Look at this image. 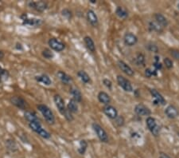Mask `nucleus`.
Segmentation results:
<instances>
[{
  "instance_id": "nucleus-26",
  "label": "nucleus",
  "mask_w": 179,
  "mask_h": 158,
  "mask_svg": "<svg viewBox=\"0 0 179 158\" xmlns=\"http://www.w3.org/2000/svg\"><path fill=\"white\" fill-rule=\"evenodd\" d=\"M24 118L29 122L39 120L38 118V115L34 113V111H30V110H25L24 113Z\"/></svg>"
},
{
  "instance_id": "nucleus-40",
  "label": "nucleus",
  "mask_w": 179,
  "mask_h": 158,
  "mask_svg": "<svg viewBox=\"0 0 179 158\" xmlns=\"http://www.w3.org/2000/svg\"><path fill=\"white\" fill-rule=\"evenodd\" d=\"M15 49L18 51H24V50H25V49H24L23 45L19 42H17L15 44Z\"/></svg>"
},
{
  "instance_id": "nucleus-22",
  "label": "nucleus",
  "mask_w": 179,
  "mask_h": 158,
  "mask_svg": "<svg viewBox=\"0 0 179 158\" xmlns=\"http://www.w3.org/2000/svg\"><path fill=\"white\" fill-rule=\"evenodd\" d=\"M154 19H155L156 23L159 24L162 28L167 27L168 26V20L164 15H162L160 13H156L154 15Z\"/></svg>"
},
{
  "instance_id": "nucleus-31",
  "label": "nucleus",
  "mask_w": 179,
  "mask_h": 158,
  "mask_svg": "<svg viewBox=\"0 0 179 158\" xmlns=\"http://www.w3.org/2000/svg\"><path fill=\"white\" fill-rule=\"evenodd\" d=\"M87 148H88V142L85 140H81L79 142V146L77 148L78 153L80 155H84L85 152H86Z\"/></svg>"
},
{
  "instance_id": "nucleus-45",
  "label": "nucleus",
  "mask_w": 179,
  "mask_h": 158,
  "mask_svg": "<svg viewBox=\"0 0 179 158\" xmlns=\"http://www.w3.org/2000/svg\"><path fill=\"white\" fill-rule=\"evenodd\" d=\"M90 2L91 3H96V0H90Z\"/></svg>"
},
{
  "instance_id": "nucleus-23",
  "label": "nucleus",
  "mask_w": 179,
  "mask_h": 158,
  "mask_svg": "<svg viewBox=\"0 0 179 158\" xmlns=\"http://www.w3.org/2000/svg\"><path fill=\"white\" fill-rule=\"evenodd\" d=\"M67 110L72 113V114H77L79 111V107H78V103L73 98L69 101V103L67 105Z\"/></svg>"
},
{
  "instance_id": "nucleus-15",
  "label": "nucleus",
  "mask_w": 179,
  "mask_h": 158,
  "mask_svg": "<svg viewBox=\"0 0 179 158\" xmlns=\"http://www.w3.org/2000/svg\"><path fill=\"white\" fill-rule=\"evenodd\" d=\"M165 114L167 118H171V119H174L179 116V110L175 105H170L166 108Z\"/></svg>"
},
{
  "instance_id": "nucleus-33",
  "label": "nucleus",
  "mask_w": 179,
  "mask_h": 158,
  "mask_svg": "<svg viewBox=\"0 0 179 158\" xmlns=\"http://www.w3.org/2000/svg\"><path fill=\"white\" fill-rule=\"evenodd\" d=\"M135 62L138 65H143L145 63V56L142 53H139L135 58Z\"/></svg>"
},
{
  "instance_id": "nucleus-4",
  "label": "nucleus",
  "mask_w": 179,
  "mask_h": 158,
  "mask_svg": "<svg viewBox=\"0 0 179 158\" xmlns=\"http://www.w3.org/2000/svg\"><path fill=\"white\" fill-rule=\"evenodd\" d=\"M92 126H93V130L96 133L100 141L103 142V143L108 142V135L100 125L97 124V123H93Z\"/></svg>"
},
{
  "instance_id": "nucleus-37",
  "label": "nucleus",
  "mask_w": 179,
  "mask_h": 158,
  "mask_svg": "<svg viewBox=\"0 0 179 158\" xmlns=\"http://www.w3.org/2000/svg\"><path fill=\"white\" fill-rule=\"evenodd\" d=\"M115 120H116V124L119 127L123 126V125H124V122H125L124 118H123L122 116H118L116 118V119H115Z\"/></svg>"
},
{
  "instance_id": "nucleus-30",
  "label": "nucleus",
  "mask_w": 179,
  "mask_h": 158,
  "mask_svg": "<svg viewBox=\"0 0 179 158\" xmlns=\"http://www.w3.org/2000/svg\"><path fill=\"white\" fill-rule=\"evenodd\" d=\"M42 57L44 58L47 59V60H52L54 58L55 54L53 52L52 50L49 48H45L43 51H42Z\"/></svg>"
},
{
  "instance_id": "nucleus-8",
  "label": "nucleus",
  "mask_w": 179,
  "mask_h": 158,
  "mask_svg": "<svg viewBox=\"0 0 179 158\" xmlns=\"http://www.w3.org/2000/svg\"><path fill=\"white\" fill-rule=\"evenodd\" d=\"M116 80H117L119 86H120L123 90L126 91V92H132V85H131V82H130L128 79H127V78H124L123 76L118 75L117 78H116Z\"/></svg>"
},
{
  "instance_id": "nucleus-42",
  "label": "nucleus",
  "mask_w": 179,
  "mask_h": 158,
  "mask_svg": "<svg viewBox=\"0 0 179 158\" xmlns=\"http://www.w3.org/2000/svg\"><path fill=\"white\" fill-rule=\"evenodd\" d=\"M147 48L150 51H152V52L155 53L158 52V47H157V46H155L154 44H150L147 47Z\"/></svg>"
},
{
  "instance_id": "nucleus-11",
  "label": "nucleus",
  "mask_w": 179,
  "mask_h": 158,
  "mask_svg": "<svg viewBox=\"0 0 179 158\" xmlns=\"http://www.w3.org/2000/svg\"><path fill=\"white\" fill-rule=\"evenodd\" d=\"M103 112L107 118L111 119H116L118 117V111L116 108L111 105H104L103 108Z\"/></svg>"
},
{
  "instance_id": "nucleus-6",
  "label": "nucleus",
  "mask_w": 179,
  "mask_h": 158,
  "mask_svg": "<svg viewBox=\"0 0 179 158\" xmlns=\"http://www.w3.org/2000/svg\"><path fill=\"white\" fill-rule=\"evenodd\" d=\"M10 102L13 105H15V107L21 110H25V111L28 108L27 101H25L23 97H21V96H17V95L12 96L10 98Z\"/></svg>"
},
{
  "instance_id": "nucleus-25",
  "label": "nucleus",
  "mask_w": 179,
  "mask_h": 158,
  "mask_svg": "<svg viewBox=\"0 0 179 158\" xmlns=\"http://www.w3.org/2000/svg\"><path fill=\"white\" fill-rule=\"evenodd\" d=\"M10 76H11L10 72L0 65V83L7 82L10 78Z\"/></svg>"
},
{
  "instance_id": "nucleus-12",
  "label": "nucleus",
  "mask_w": 179,
  "mask_h": 158,
  "mask_svg": "<svg viewBox=\"0 0 179 158\" xmlns=\"http://www.w3.org/2000/svg\"><path fill=\"white\" fill-rule=\"evenodd\" d=\"M150 94H151V96L154 99V104H158V105H166L167 101H166L165 98L163 97V96H162L157 90H155V89H151V90H150Z\"/></svg>"
},
{
  "instance_id": "nucleus-24",
  "label": "nucleus",
  "mask_w": 179,
  "mask_h": 158,
  "mask_svg": "<svg viewBox=\"0 0 179 158\" xmlns=\"http://www.w3.org/2000/svg\"><path fill=\"white\" fill-rule=\"evenodd\" d=\"M77 77L80 78V80L84 83V84H89L91 82V78L88 73L84 70H79L77 72Z\"/></svg>"
},
{
  "instance_id": "nucleus-41",
  "label": "nucleus",
  "mask_w": 179,
  "mask_h": 158,
  "mask_svg": "<svg viewBox=\"0 0 179 158\" xmlns=\"http://www.w3.org/2000/svg\"><path fill=\"white\" fill-rule=\"evenodd\" d=\"M171 54L174 58L179 60V51L178 50H171Z\"/></svg>"
},
{
  "instance_id": "nucleus-29",
  "label": "nucleus",
  "mask_w": 179,
  "mask_h": 158,
  "mask_svg": "<svg viewBox=\"0 0 179 158\" xmlns=\"http://www.w3.org/2000/svg\"><path fill=\"white\" fill-rule=\"evenodd\" d=\"M116 15L120 19H127L128 17V12L123 6H117L116 10Z\"/></svg>"
},
{
  "instance_id": "nucleus-36",
  "label": "nucleus",
  "mask_w": 179,
  "mask_h": 158,
  "mask_svg": "<svg viewBox=\"0 0 179 158\" xmlns=\"http://www.w3.org/2000/svg\"><path fill=\"white\" fill-rule=\"evenodd\" d=\"M163 62H164V65H166V67L168 68V69L173 68V61H172L171 58H165L164 60H163Z\"/></svg>"
},
{
  "instance_id": "nucleus-18",
  "label": "nucleus",
  "mask_w": 179,
  "mask_h": 158,
  "mask_svg": "<svg viewBox=\"0 0 179 158\" xmlns=\"http://www.w3.org/2000/svg\"><path fill=\"white\" fill-rule=\"evenodd\" d=\"M57 78H59V80L65 85H69L73 81V78L70 75H69L68 74H66V72L62 71V70L57 71Z\"/></svg>"
},
{
  "instance_id": "nucleus-21",
  "label": "nucleus",
  "mask_w": 179,
  "mask_h": 158,
  "mask_svg": "<svg viewBox=\"0 0 179 158\" xmlns=\"http://www.w3.org/2000/svg\"><path fill=\"white\" fill-rule=\"evenodd\" d=\"M84 42L86 48L89 50L90 52L94 53L96 51V45L93 38L89 37V36H85L84 38Z\"/></svg>"
},
{
  "instance_id": "nucleus-5",
  "label": "nucleus",
  "mask_w": 179,
  "mask_h": 158,
  "mask_svg": "<svg viewBox=\"0 0 179 158\" xmlns=\"http://www.w3.org/2000/svg\"><path fill=\"white\" fill-rule=\"evenodd\" d=\"M48 45L50 50L55 52H61L66 49V44L56 38H49L48 41Z\"/></svg>"
},
{
  "instance_id": "nucleus-13",
  "label": "nucleus",
  "mask_w": 179,
  "mask_h": 158,
  "mask_svg": "<svg viewBox=\"0 0 179 158\" xmlns=\"http://www.w3.org/2000/svg\"><path fill=\"white\" fill-rule=\"evenodd\" d=\"M123 41L125 45H127V47H133L138 42V38L135 34H132L131 32H127L124 34Z\"/></svg>"
},
{
  "instance_id": "nucleus-43",
  "label": "nucleus",
  "mask_w": 179,
  "mask_h": 158,
  "mask_svg": "<svg viewBox=\"0 0 179 158\" xmlns=\"http://www.w3.org/2000/svg\"><path fill=\"white\" fill-rule=\"evenodd\" d=\"M5 58L4 51H2V50H0V61L3 60V58Z\"/></svg>"
},
{
  "instance_id": "nucleus-19",
  "label": "nucleus",
  "mask_w": 179,
  "mask_h": 158,
  "mask_svg": "<svg viewBox=\"0 0 179 158\" xmlns=\"http://www.w3.org/2000/svg\"><path fill=\"white\" fill-rule=\"evenodd\" d=\"M69 93L73 97V99L75 100L77 103H80L82 101V93L79 89L75 86L70 87Z\"/></svg>"
},
{
  "instance_id": "nucleus-3",
  "label": "nucleus",
  "mask_w": 179,
  "mask_h": 158,
  "mask_svg": "<svg viewBox=\"0 0 179 158\" xmlns=\"http://www.w3.org/2000/svg\"><path fill=\"white\" fill-rule=\"evenodd\" d=\"M37 109L40 112L48 124L54 125L55 124V117L53 111L50 110V108L48 105L45 104H39L37 105Z\"/></svg>"
},
{
  "instance_id": "nucleus-35",
  "label": "nucleus",
  "mask_w": 179,
  "mask_h": 158,
  "mask_svg": "<svg viewBox=\"0 0 179 158\" xmlns=\"http://www.w3.org/2000/svg\"><path fill=\"white\" fill-rule=\"evenodd\" d=\"M67 109V108H66ZM64 117H65V118H66V120L69 121V122H71V121H73L74 120V118L73 116V114L72 113H70L69 111L68 110H66V113H65V114L63 115Z\"/></svg>"
},
{
  "instance_id": "nucleus-47",
  "label": "nucleus",
  "mask_w": 179,
  "mask_h": 158,
  "mask_svg": "<svg viewBox=\"0 0 179 158\" xmlns=\"http://www.w3.org/2000/svg\"><path fill=\"white\" fill-rule=\"evenodd\" d=\"M178 135H179V133H178Z\"/></svg>"
},
{
  "instance_id": "nucleus-17",
  "label": "nucleus",
  "mask_w": 179,
  "mask_h": 158,
  "mask_svg": "<svg viewBox=\"0 0 179 158\" xmlns=\"http://www.w3.org/2000/svg\"><path fill=\"white\" fill-rule=\"evenodd\" d=\"M117 65H118L119 68H120V70H122L124 74H126L127 76H133L134 74H135L134 70H132V68L129 65H127L123 60H119L118 62H117Z\"/></svg>"
},
{
  "instance_id": "nucleus-10",
  "label": "nucleus",
  "mask_w": 179,
  "mask_h": 158,
  "mask_svg": "<svg viewBox=\"0 0 179 158\" xmlns=\"http://www.w3.org/2000/svg\"><path fill=\"white\" fill-rule=\"evenodd\" d=\"M135 113L139 116L141 117H150L151 111L147 106L143 104H138L135 106Z\"/></svg>"
},
{
  "instance_id": "nucleus-14",
  "label": "nucleus",
  "mask_w": 179,
  "mask_h": 158,
  "mask_svg": "<svg viewBox=\"0 0 179 158\" xmlns=\"http://www.w3.org/2000/svg\"><path fill=\"white\" fill-rule=\"evenodd\" d=\"M86 18L88 22L89 23L91 26H93V27H96L99 24V19L97 17L96 14L95 13V11H93V10H89L87 11L86 14Z\"/></svg>"
},
{
  "instance_id": "nucleus-46",
  "label": "nucleus",
  "mask_w": 179,
  "mask_h": 158,
  "mask_svg": "<svg viewBox=\"0 0 179 158\" xmlns=\"http://www.w3.org/2000/svg\"><path fill=\"white\" fill-rule=\"evenodd\" d=\"M177 8L179 9V2H178V3H177Z\"/></svg>"
},
{
  "instance_id": "nucleus-32",
  "label": "nucleus",
  "mask_w": 179,
  "mask_h": 158,
  "mask_svg": "<svg viewBox=\"0 0 179 158\" xmlns=\"http://www.w3.org/2000/svg\"><path fill=\"white\" fill-rule=\"evenodd\" d=\"M61 15L62 17H64L65 19H66L67 20H70L72 19L73 16V14L71 10H69V8H64L61 10Z\"/></svg>"
},
{
  "instance_id": "nucleus-44",
  "label": "nucleus",
  "mask_w": 179,
  "mask_h": 158,
  "mask_svg": "<svg viewBox=\"0 0 179 158\" xmlns=\"http://www.w3.org/2000/svg\"><path fill=\"white\" fill-rule=\"evenodd\" d=\"M159 158H171V156H168L167 153H161Z\"/></svg>"
},
{
  "instance_id": "nucleus-20",
  "label": "nucleus",
  "mask_w": 179,
  "mask_h": 158,
  "mask_svg": "<svg viewBox=\"0 0 179 158\" xmlns=\"http://www.w3.org/2000/svg\"><path fill=\"white\" fill-rule=\"evenodd\" d=\"M97 98H98V100H99L100 103L103 104V105H109V103L111 102V97L106 92H104V91L99 92V93L97 95Z\"/></svg>"
},
{
  "instance_id": "nucleus-9",
  "label": "nucleus",
  "mask_w": 179,
  "mask_h": 158,
  "mask_svg": "<svg viewBox=\"0 0 179 158\" xmlns=\"http://www.w3.org/2000/svg\"><path fill=\"white\" fill-rule=\"evenodd\" d=\"M53 101H54L55 105L57 108L59 113L63 116L67 109H66V103H65V101L62 98V97L60 94H55L53 96Z\"/></svg>"
},
{
  "instance_id": "nucleus-38",
  "label": "nucleus",
  "mask_w": 179,
  "mask_h": 158,
  "mask_svg": "<svg viewBox=\"0 0 179 158\" xmlns=\"http://www.w3.org/2000/svg\"><path fill=\"white\" fill-rule=\"evenodd\" d=\"M103 85L105 86L106 87H107V89H109V90H112V81L109 80L108 78H104L103 80Z\"/></svg>"
},
{
  "instance_id": "nucleus-34",
  "label": "nucleus",
  "mask_w": 179,
  "mask_h": 158,
  "mask_svg": "<svg viewBox=\"0 0 179 158\" xmlns=\"http://www.w3.org/2000/svg\"><path fill=\"white\" fill-rule=\"evenodd\" d=\"M150 28L152 30H154V31H156V32H162V26H161L159 24L157 23L155 21L150 22Z\"/></svg>"
},
{
  "instance_id": "nucleus-27",
  "label": "nucleus",
  "mask_w": 179,
  "mask_h": 158,
  "mask_svg": "<svg viewBox=\"0 0 179 158\" xmlns=\"http://www.w3.org/2000/svg\"><path fill=\"white\" fill-rule=\"evenodd\" d=\"M6 147L11 152H15L18 150L17 143L12 138H8L7 140H6Z\"/></svg>"
},
{
  "instance_id": "nucleus-2",
  "label": "nucleus",
  "mask_w": 179,
  "mask_h": 158,
  "mask_svg": "<svg viewBox=\"0 0 179 158\" xmlns=\"http://www.w3.org/2000/svg\"><path fill=\"white\" fill-rule=\"evenodd\" d=\"M19 18L22 20V25L24 26L39 27L43 24V21L42 19L35 17H29L27 13H22Z\"/></svg>"
},
{
  "instance_id": "nucleus-16",
  "label": "nucleus",
  "mask_w": 179,
  "mask_h": 158,
  "mask_svg": "<svg viewBox=\"0 0 179 158\" xmlns=\"http://www.w3.org/2000/svg\"><path fill=\"white\" fill-rule=\"evenodd\" d=\"M34 79L38 83H42V85L44 86H49L52 85L53 82L51 80V78H49L48 74H39V75H36L34 77Z\"/></svg>"
},
{
  "instance_id": "nucleus-1",
  "label": "nucleus",
  "mask_w": 179,
  "mask_h": 158,
  "mask_svg": "<svg viewBox=\"0 0 179 158\" xmlns=\"http://www.w3.org/2000/svg\"><path fill=\"white\" fill-rule=\"evenodd\" d=\"M28 125H29V128H30L33 132L37 133L39 137H42L43 139L48 140L51 137V133L42 127V123L40 122V121L39 120L29 122L28 123Z\"/></svg>"
},
{
  "instance_id": "nucleus-28",
  "label": "nucleus",
  "mask_w": 179,
  "mask_h": 158,
  "mask_svg": "<svg viewBox=\"0 0 179 158\" xmlns=\"http://www.w3.org/2000/svg\"><path fill=\"white\" fill-rule=\"evenodd\" d=\"M146 124H147V126L148 129L150 131V133L155 129L156 127L158 126L157 122H156V120L154 118H152V117H147V118Z\"/></svg>"
},
{
  "instance_id": "nucleus-7",
  "label": "nucleus",
  "mask_w": 179,
  "mask_h": 158,
  "mask_svg": "<svg viewBox=\"0 0 179 158\" xmlns=\"http://www.w3.org/2000/svg\"><path fill=\"white\" fill-rule=\"evenodd\" d=\"M27 6L37 12L42 13L48 9V3L45 1H29Z\"/></svg>"
},
{
  "instance_id": "nucleus-39",
  "label": "nucleus",
  "mask_w": 179,
  "mask_h": 158,
  "mask_svg": "<svg viewBox=\"0 0 179 158\" xmlns=\"http://www.w3.org/2000/svg\"><path fill=\"white\" fill-rule=\"evenodd\" d=\"M145 74L147 78H150L152 75H156V74H157V72H156L155 70H151L150 69H147L145 71Z\"/></svg>"
}]
</instances>
